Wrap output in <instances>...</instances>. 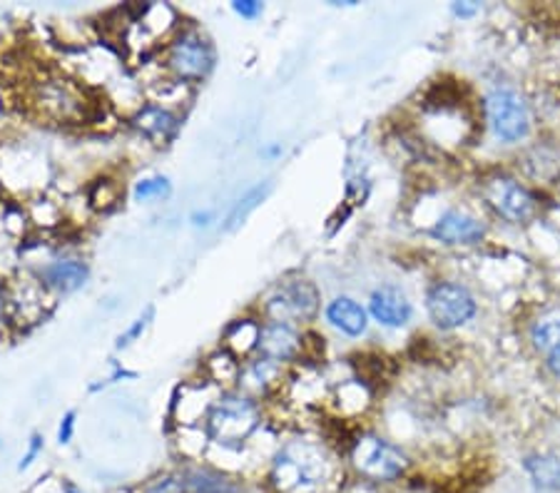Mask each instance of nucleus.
Returning <instances> with one entry per match:
<instances>
[{
    "instance_id": "6",
    "label": "nucleus",
    "mask_w": 560,
    "mask_h": 493,
    "mask_svg": "<svg viewBox=\"0 0 560 493\" xmlns=\"http://www.w3.org/2000/svg\"><path fill=\"white\" fill-rule=\"evenodd\" d=\"M427 307L433 325L441 329H456L466 325L476 314V302L464 286L458 284H436L429 292Z\"/></svg>"
},
{
    "instance_id": "19",
    "label": "nucleus",
    "mask_w": 560,
    "mask_h": 493,
    "mask_svg": "<svg viewBox=\"0 0 560 493\" xmlns=\"http://www.w3.org/2000/svg\"><path fill=\"white\" fill-rule=\"evenodd\" d=\"M259 331L261 327H257L255 321H237L228 329V347L232 349L234 354H247L249 349H257L259 342Z\"/></svg>"
},
{
    "instance_id": "4",
    "label": "nucleus",
    "mask_w": 560,
    "mask_h": 493,
    "mask_svg": "<svg viewBox=\"0 0 560 493\" xmlns=\"http://www.w3.org/2000/svg\"><path fill=\"white\" fill-rule=\"evenodd\" d=\"M214 52L202 35H177L167 50V66L179 80H202L212 70Z\"/></svg>"
},
{
    "instance_id": "23",
    "label": "nucleus",
    "mask_w": 560,
    "mask_h": 493,
    "mask_svg": "<svg viewBox=\"0 0 560 493\" xmlns=\"http://www.w3.org/2000/svg\"><path fill=\"white\" fill-rule=\"evenodd\" d=\"M150 319H152V307L148 309V312H144V317H140L138 321H135V325L128 329V331H125V334L120 337V339H117V347H128L130 342H132V339H138L140 334H142V331H144V327H148L150 325Z\"/></svg>"
},
{
    "instance_id": "31",
    "label": "nucleus",
    "mask_w": 560,
    "mask_h": 493,
    "mask_svg": "<svg viewBox=\"0 0 560 493\" xmlns=\"http://www.w3.org/2000/svg\"><path fill=\"white\" fill-rule=\"evenodd\" d=\"M62 489H66V493H83L80 489L72 486V483H62Z\"/></svg>"
},
{
    "instance_id": "20",
    "label": "nucleus",
    "mask_w": 560,
    "mask_h": 493,
    "mask_svg": "<svg viewBox=\"0 0 560 493\" xmlns=\"http://www.w3.org/2000/svg\"><path fill=\"white\" fill-rule=\"evenodd\" d=\"M267 190L269 187L265 185V187H255V190H249L245 197H240L237 202H234V208H232V212H230V218H228V230H234L237 227V224H242L247 220V214L257 208V204L265 200V195H267Z\"/></svg>"
},
{
    "instance_id": "3",
    "label": "nucleus",
    "mask_w": 560,
    "mask_h": 493,
    "mask_svg": "<svg viewBox=\"0 0 560 493\" xmlns=\"http://www.w3.org/2000/svg\"><path fill=\"white\" fill-rule=\"evenodd\" d=\"M351 461L374 481H392L406 469V456L378 436H361L351 448Z\"/></svg>"
},
{
    "instance_id": "24",
    "label": "nucleus",
    "mask_w": 560,
    "mask_h": 493,
    "mask_svg": "<svg viewBox=\"0 0 560 493\" xmlns=\"http://www.w3.org/2000/svg\"><path fill=\"white\" fill-rule=\"evenodd\" d=\"M183 491H185V481L183 479H175V477L158 479L148 489V493H183Z\"/></svg>"
},
{
    "instance_id": "25",
    "label": "nucleus",
    "mask_w": 560,
    "mask_h": 493,
    "mask_svg": "<svg viewBox=\"0 0 560 493\" xmlns=\"http://www.w3.org/2000/svg\"><path fill=\"white\" fill-rule=\"evenodd\" d=\"M232 8H234V13H240L242 17H257V15H261V11H265V8H261V3H257V0H237V3H232Z\"/></svg>"
},
{
    "instance_id": "17",
    "label": "nucleus",
    "mask_w": 560,
    "mask_h": 493,
    "mask_svg": "<svg viewBox=\"0 0 560 493\" xmlns=\"http://www.w3.org/2000/svg\"><path fill=\"white\" fill-rule=\"evenodd\" d=\"M530 337L538 352H544L548 356L556 354L560 349V309L544 314V317L533 325Z\"/></svg>"
},
{
    "instance_id": "29",
    "label": "nucleus",
    "mask_w": 560,
    "mask_h": 493,
    "mask_svg": "<svg viewBox=\"0 0 560 493\" xmlns=\"http://www.w3.org/2000/svg\"><path fill=\"white\" fill-rule=\"evenodd\" d=\"M548 359H550V369H553L556 376H560V349H558L556 354H550Z\"/></svg>"
},
{
    "instance_id": "1",
    "label": "nucleus",
    "mask_w": 560,
    "mask_h": 493,
    "mask_svg": "<svg viewBox=\"0 0 560 493\" xmlns=\"http://www.w3.org/2000/svg\"><path fill=\"white\" fill-rule=\"evenodd\" d=\"M327 477V461L319 448L310 444H292L277 456L272 481L282 493H312Z\"/></svg>"
},
{
    "instance_id": "28",
    "label": "nucleus",
    "mask_w": 560,
    "mask_h": 493,
    "mask_svg": "<svg viewBox=\"0 0 560 493\" xmlns=\"http://www.w3.org/2000/svg\"><path fill=\"white\" fill-rule=\"evenodd\" d=\"M192 220H195V224H202V227H207V224H210V220H212V214L210 212H195Z\"/></svg>"
},
{
    "instance_id": "9",
    "label": "nucleus",
    "mask_w": 560,
    "mask_h": 493,
    "mask_svg": "<svg viewBox=\"0 0 560 493\" xmlns=\"http://www.w3.org/2000/svg\"><path fill=\"white\" fill-rule=\"evenodd\" d=\"M40 105L50 118L58 120L75 118V115L85 110L83 95H80L70 83H66V80H48V83L40 87Z\"/></svg>"
},
{
    "instance_id": "21",
    "label": "nucleus",
    "mask_w": 560,
    "mask_h": 493,
    "mask_svg": "<svg viewBox=\"0 0 560 493\" xmlns=\"http://www.w3.org/2000/svg\"><path fill=\"white\" fill-rule=\"evenodd\" d=\"M275 372H277L275 369V362H269V359H265V362H257V364H252L249 369L240 372V384H242V387H247V389L261 391L269 382L275 379Z\"/></svg>"
},
{
    "instance_id": "8",
    "label": "nucleus",
    "mask_w": 560,
    "mask_h": 493,
    "mask_svg": "<svg viewBox=\"0 0 560 493\" xmlns=\"http://www.w3.org/2000/svg\"><path fill=\"white\" fill-rule=\"evenodd\" d=\"M316 307H319V294L314 286L310 282H292L277 292L267 309L275 321L287 325V319H310Z\"/></svg>"
},
{
    "instance_id": "26",
    "label": "nucleus",
    "mask_w": 560,
    "mask_h": 493,
    "mask_svg": "<svg viewBox=\"0 0 560 493\" xmlns=\"http://www.w3.org/2000/svg\"><path fill=\"white\" fill-rule=\"evenodd\" d=\"M72 432H75V411H68L66 419H62V424H60L58 442H60V444H70Z\"/></svg>"
},
{
    "instance_id": "13",
    "label": "nucleus",
    "mask_w": 560,
    "mask_h": 493,
    "mask_svg": "<svg viewBox=\"0 0 560 493\" xmlns=\"http://www.w3.org/2000/svg\"><path fill=\"white\" fill-rule=\"evenodd\" d=\"M431 235L446 242V245H474L483 237L481 222L468 218L464 212H446L436 224H433Z\"/></svg>"
},
{
    "instance_id": "5",
    "label": "nucleus",
    "mask_w": 560,
    "mask_h": 493,
    "mask_svg": "<svg viewBox=\"0 0 560 493\" xmlns=\"http://www.w3.org/2000/svg\"><path fill=\"white\" fill-rule=\"evenodd\" d=\"M491 128L505 142H516L528 132V107L513 90H495L486 101Z\"/></svg>"
},
{
    "instance_id": "2",
    "label": "nucleus",
    "mask_w": 560,
    "mask_h": 493,
    "mask_svg": "<svg viewBox=\"0 0 560 493\" xmlns=\"http://www.w3.org/2000/svg\"><path fill=\"white\" fill-rule=\"evenodd\" d=\"M259 424V411L255 401L247 397H234V394H224L214 401V407L207 414V429L210 436L220 444H242L245 438L255 432Z\"/></svg>"
},
{
    "instance_id": "12",
    "label": "nucleus",
    "mask_w": 560,
    "mask_h": 493,
    "mask_svg": "<svg viewBox=\"0 0 560 493\" xmlns=\"http://www.w3.org/2000/svg\"><path fill=\"white\" fill-rule=\"evenodd\" d=\"M372 314L384 327H404L411 319V302L396 286H382L372 294Z\"/></svg>"
},
{
    "instance_id": "30",
    "label": "nucleus",
    "mask_w": 560,
    "mask_h": 493,
    "mask_svg": "<svg viewBox=\"0 0 560 493\" xmlns=\"http://www.w3.org/2000/svg\"><path fill=\"white\" fill-rule=\"evenodd\" d=\"M454 11H456L458 15H471V13L478 11V5H456Z\"/></svg>"
},
{
    "instance_id": "11",
    "label": "nucleus",
    "mask_w": 560,
    "mask_h": 493,
    "mask_svg": "<svg viewBox=\"0 0 560 493\" xmlns=\"http://www.w3.org/2000/svg\"><path fill=\"white\" fill-rule=\"evenodd\" d=\"M132 125L142 134H148L150 140H155L158 145H165L167 140H173L179 130V118L162 105H144L142 110L135 115Z\"/></svg>"
},
{
    "instance_id": "15",
    "label": "nucleus",
    "mask_w": 560,
    "mask_h": 493,
    "mask_svg": "<svg viewBox=\"0 0 560 493\" xmlns=\"http://www.w3.org/2000/svg\"><path fill=\"white\" fill-rule=\"evenodd\" d=\"M327 317H329V321H331L334 327L341 329L349 337L364 334V329H366V312H364V307H361V304H357L354 300H349V297L334 300L329 304V309H327Z\"/></svg>"
},
{
    "instance_id": "7",
    "label": "nucleus",
    "mask_w": 560,
    "mask_h": 493,
    "mask_svg": "<svg viewBox=\"0 0 560 493\" xmlns=\"http://www.w3.org/2000/svg\"><path fill=\"white\" fill-rule=\"evenodd\" d=\"M486 200L491 208L511 222H528L536 214V200L511 177H493L483 187Z\"/></svg>"
},
{
    "instance_id": "22",
    "label": "nucleus",
    "mask_w": 560,
    "mask_h": 493,
    "mask_svg": "<svg viewBox=\"0 0 560 493\" xmlns=\"http://www.w3.org/2000/svg\"><path fill=\"white\" fill-rule=\"evenodd\" d=\"M170 195V179L167 177H150V179H142L135 187V197L138 200H152V197H165Z\"/></svg>"
},
{
    "instance_id": "27",
    "label": "nucleus",
    "mask_w": 560,
    "mask_h": 493,
    "mask_svg": "<svg viewBox=\"0 0 560 493\" xmlns=\"http://www.w3.org/2000/svg\"><path fill=\"white\" fill-rule=\"evenodd\" d=\"M40 448H43V436H40V434H35V436H33V442H31L28 454H25V459L21 461V469H25V466H31V463H33V459H35V456H38Z\"/></svg>"
},
{
    "instance_id": "18",
    "label": "nucleus",
    "mask_w": 560,
    "mask_h": 493,
    "mask_svg": "<svg viewBox=\"0 0 560 493\" xmlns=\"http://www.w3.org/2000/svg\"><path fill=\"white\" fill-rule=\"evenodd\" d=\"M183 481H185V489L192 493H234V486L228 479L207 469L187 471Z\"/></svg>"
},
{
    "instance_id": "10",
    "label": "nucleus",
    "mask_w": 560,
    "mask_h": 493,
    "mask_svg": "<svg viewBox=\"0 0 560 493\" xmlns=\"http://www.w3.org/2000/svg\"><path fill=\"white\" fill-rule=\"evenodd\" d=\"M257 349L269 362H289V359L300 352V334L289 325H284V321H269L259 331Z\"/></svg>"
},
{
    "instance_id": "16",
    "label": "nucleus",
    "mask_w": 560,
    "mask_h": 493,
    "mask_svg": "<svg viewBox=\"0 0 560 493\" xmlns=\"http://www.w3.org/2000/svg\"><path fill=\"white\" fill-rule=\"evenodd\" d=\"M523 466H526L530 481L536 483L538 489L560 491V456H553V454L528 456Z\"/></svg>"
},
{
    "instance_id": "14",
    "label": "nucleus",
    "mask_w": 560,
    "mask_h": 493,
    "mask_svg": "<svg viewBox=\"0 0 560 493\" xmlns=\"http://www.w3.org/2000/svg\"><path fill=\"white\" fill-rule=\"evenodd\" d=\"M40 280L45 286L56 292H75L88 280V267L80 259H58L40 269Z\"/></svg>"
}]
</instances>
